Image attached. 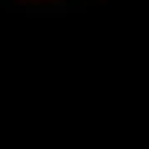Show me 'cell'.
Segmentation results:
<instances>
[{"label": "cell", "mask_w": 149, "mask_h": 149, "mask_svg": "<svg viewBox=\"0 0 149 149\" xmlns=\"http://www.w3.org/2000/svg\"><path fill=\"white\" fill-rule=\"evenodd\" d=\"M26 3H54V0H26Z\"/></svg>", "instance_id": "1"}]
</instances>
